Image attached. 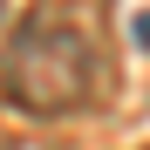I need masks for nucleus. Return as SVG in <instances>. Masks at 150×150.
Listing matches in <instances>:
<instances>
[{
  "instance_id": "obj_1",
  "label": "nucleus",
  "mask_w": 150,
  "mask_h": 150,
  "mask_svg": "<svg viewBox=\"0 0 150 150\" xmlns=\"http://www.w3.org/2000/svg\"><path fill=\"white\" fill-rule=\"evenodd\" d=\"M0 89L21 116H82L96 103V48L68 21H28L0 48Z\"/></svg>"
},
{
  "instance_id": "obj_2",
  "label": "nucleus",
  "mask_w": 150,
  "mask_h": 150,
  "mask_svg": "<svg viewBox=\"0 0 150 150\" xmlns=\"http://www.w3.org/2000/svg\"><path fill=\"white\" fill-rule=\"evenodd\" d=\"M0 150H62V143H48V137H7Z\"/></svg>"
}]
</instances>
